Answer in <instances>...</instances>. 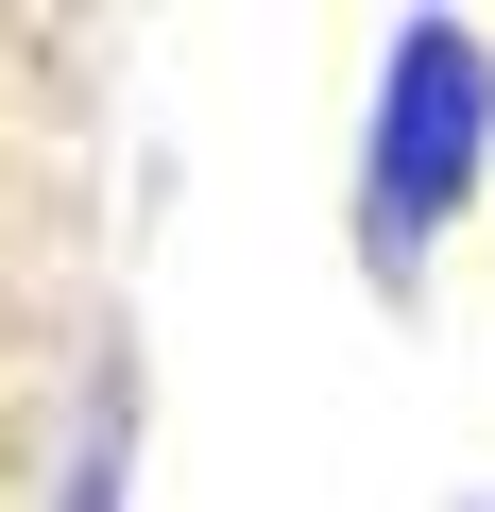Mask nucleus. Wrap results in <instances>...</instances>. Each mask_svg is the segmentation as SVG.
I'll use <instances>...</instances> for the list:
<instances>
[{
	"label": "nucleus",
	"instance_id": "f03ea898",
	"mask_svg": "<svg viewBox=\"0 0 495 512\" xmlns=\"http://www.w3.org/2000/svg\"><path fill=\"white\" fill-rule=\"evenodd\" d=\"M120 427H137V393L103 376V410H86V461H69V512H120Z\"/></svg>",
	"mask_w": 495,
	"mask_h": 512
},
{
	"label": "nucleus",
	"instance_id": "f257e3e1",
	"mask_svg": "<svg viewBox=\"0 0 495 512\" xmlns=\"http://www.w3.org/2000/svg\"><path fill=\"white\" fill-rule=\"evenodd\" d=\"M478 137H495V52L461 18H410L393 69H376V188H359V256L376 274H410L427 222L478 188Z\"/></svg>",
	"mask_w": 495,
	"mask_h": 512
}]
</instances>
